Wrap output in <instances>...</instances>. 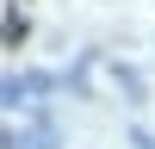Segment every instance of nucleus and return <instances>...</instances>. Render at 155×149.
Here are the masks:
<instances>
[{"label": "nucleus", "mask_w": 155, "mask_h": 149, "mask_svg": "<svg viewBox=\"0 0 155 149\" xmlns=\"http://www.w3.org/2000/svg\"><path fill=\"white\" fill-rule=\"evenodd\" d=\"M25 149H56V124H37V131L25 137Z\"/></svg>", "instance_id": "f257e3e1"}]
</instances>
